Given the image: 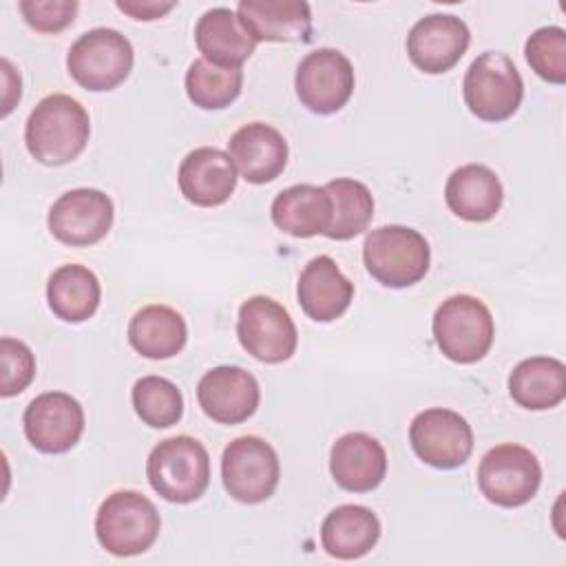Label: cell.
Listing matches in <instances>:
<instances>
[{"mask_svg":"<svg viewBox=\"0 0 566 566\" xmlns=\"http://www.w3.org/2000/svg\"><path fill=\"white\" fill-rule=\"evenodd\" d=\"M88 135L91 119L86 108L64 93L42 97L29 113L24 126L27 150L44 166L73 161L86 148Z\"/></svg>","mask_w":566,"mask_h":566,"instance_id":"6da1fadb","label":"cell"},{"mask_svg":"<svg viewBox=\"0 0 566 566\" xmlns=\"http://www.w3.org/2000/svg\"><path fill=\"white\" fill-rule=\"evenodd\" d=\"M146 478L164 500L175 504L195 502L210 484V455L192 436L166 438L148 453Z\"/></svg>","mask_w":566,"mask_h":566,"instance_id":"7a4b0ae2","label":"cell"},{"mask_svg":"<svg viewBox=\"0 0 566 566\" xmlns=\"http://www.w3.org/2000/svg\"><path fill=\"white\" fill-rule=\"evenodd\" d=\"M157 506L137 491H115L97 509L95 535L104 551L133 557L148 551L159 537Z\"/></svg>","mask_w":566,"mask_h":566,"instance_id":"3957f363","label":"cell"},{"mask_svg":"<svg viewBox=\"0 0 566 566\" xmlns=\"http://www.w3.org/2000/svg\"><path fill=\"white\" fill-rule=\"evenodd\" d=\"M438 349L453 363L471 365L482 360L495 336L491 310L471 294L444 298L431 321Z\"/></svg>","mask_w":566,"mask_h":566,"instance_id":"277c9868","label":"cell"},{"mask_svg":"<svg viewBox=\"0 0 566 566\" xmlns=\"http://www.w3.org/2000/svg\"><path fill=\"white\" fill-rule=\"evenodd\" d=\"M363 261L382 285L400 290L424 279L431 261L427 239L407 226H380L365 237Z\"/></svg>","mask_w":566,"mask_h":566,"instance_id":"5b68a950","label":"cell"},{"mask_svg":"<svg viewBox=\"0 0 566 566\" xmlns=\"http://www.w3.org/2000/svg\"><path fill=\"white\" fill-rule=\"evenodd\" d=\"M467 108L484 122H502L517 113L524 82L513 60L500 51L480 53L462 82Z\"/></svg>","mask_w":566,"mask_h":566,"instance_id":"8992f818","label":"cell"},{"mask_svg":"<svg viewBox=\"0 0 566 566\" xmlns=\"http://www.w3.org/2000/svg\"><path fill=\"white\" fill-rule=\"evenodd\" d=\"M135 53L126 35L115 29L97 27L82 33L69 49L66 69L86 91H113L133 71Z\"/></svg>","mask_w":566,"mask_h":566,"instance_id":"52a82bcc","label":"cell"},{"mask_svg":"<svg viewBox=\"0 0 566 566\" xmlns=\"http://www.w3.org/2000/svg\"><path fill=\"white\" fill-rule=\"evenodd\" d=\"M539 482V460L522 444H497L484 453L478 467V486L482 495L502 509H515L531 502Z\"/></svg>","mask_w":566,"mask_h":566,"instance_id":"ba28073f","label":"cell"},{"mask_svg":"<svg viewBox=\"0 0 566 566\" xmlns=\"http://www.w3.org/2000/svg\"><path fill=\"white\" fill-rule=\"evenodd\" d=\"M281 475L274 447L259 436L234 438L221 455V480L230 497L243 504L268 500Z\"/></svg>","mask_w":566,"mask_h":566,"instance_id":"9c48e42d","label":"cell"},{"mask_svg":"<svg viewBox=\"0 0 566 566\" xmlns=\"http://www.w3.org/2000/svg\"><path fill=\"white\" fill-rule=\"evenodd\" d=\"M237 336L252 358L268 365L290 360L298 343V332L290 312L274 298L261 294L241 303Z\"/></svg>","mask_w":566,"mask_h":566,"instance_id":"30bf717a","label":"cell"},{"mask_svg":"<svg viewBox=\"0 0 566 566\" xmlns=\"http://www.w3.org/2000/svg\"><path fill=\"white\" fill-rule=\"evenodd\" d=\"M354 66L336 49H316L307 53L294 75V88L301 104L316 115L340 111L354 93Z\"/></svg>","mask_w":566,"mask_h":566,"instance_id":"8fae6325","label":"cell"},{"mask_svg":"<svg viewBox=\"0 0 566 566\" xmlns=\"http://www.w3.org/2000/svg\"><path fill=\"white\" fill-rule=\"evenodd\" d=\"M409 442L424 464L433 469H455L464 464L473 451V431L458 411L431 407L411 420Z\"/></svg>","mask_w":566,"mask_h":566,"instance_id":"7c38bea8","label":"cell"},{"mask_svg":"<svg viewBox=\"0 0 566 566\" xmlns=\"http://www.w3.org/2000/svg\"><path fill=\"white\" fill-rule=\"evenodd\" d=\"M113 217L115 208L106 192L97 188H73L53 201L46 223L60 243L86 248L108 234Z\"/></svg>","mask_w":566,"mask_h":566,"instance_id":"4fadbf2b","label":"cell"},{"mask_svg":"<svg viewBox=\"0 0 566 566\" xmlns=\"http://www.w3.org/2000/svg\"><path fill=\"white\" fill-rule=\"evenodd\" d=\"M27 440L42 453L71 451L84 431L82 405L64 391L35 396L22 416Z\"/></svg>","mask_w":566,"mask_h":566,"instance_id":"5bb4252c","label":"cell"},{"mask_svg":"<svg viewBox=\"0 0 566 566\" xmlns=\"http://www.w3.org/2000/svg\"><path fill=\"white\" fill-rule=\"evenodd\" d=\"M471 44L467 22L453 13H431L420 18L407 35L411 64L429 75L451 71Z\"/></svg>","mask_w":566,"mask_h":566,"instance_id":"9a60e30c","label":"cell"},{"mask_svg":"<svg viewBox=\"0 0 566 566\" xmlns=\"http://www.w3.org/2000/svg\"><path fill=\"white\" fill-rule=\"evenodd\" d=\"M197 400L203 413L214 422L239 424L256 411L261 389L250 371L234 365H221L201 376Z\"/></svg>","mask_w":566,"mask_h":566,"instance_id":"2e32d148","label":"cell"},{"mask_svg":"<svg viewBox=\"0 0 566 566\" xmlns=\"http://www.w3.org/2000/svg\"><path fill=\"white\" fill-rule=\"evenodd\" d=\"M181 195L199 206V208H214L230 199L237 188V168L228 153L201 146L190 150L177 172Z\"/></svg>","mask_w":566,"mask_h":566,"instance_id":"e0dca14e","label":"cell"},{"mask_svg":"<svg viewBox=\"0 0 566 566\" xmlns=\"http://www.w3.org/2000/svg\"><path fill=\"white\" fill-rule=\"evenodd\" d=\"M228 155L248 184L274 181L287 164V142L270 124L250 122L234 130Z\"/></svg>","mask_w":566,"mask_h":566,"instance_id":"ac0fdd59","label":"cell"},{"mask_svg":"<svg viewBox=\"0 0 566 566\" xmlns=\"http://www.w3.org/2000/svg\"><path fill=\"white\" fill-rule=\"evenodd\" d=\"M296 296L301 310L316 323H332L343 316L354 298V283L340 272L336 261L318 254L303 268Z\"/></svg>","mask_w":566,"mask_h":566,"instance_id":"d6986e66","label":"cell"},{"mask_svg":"<svg viewBox=\"0 0 566 566\" xmlns=\"http://www.w3.org/2000/svg\"><path fill=\"white\" fill-rule=\"evenodd\" d=\"M334 482L352 493L374 491L387 473L385 447L365 431L340 436L329 451Z\"/></svg>","mask_w":566,"mask_h":566,"instance_id":"ffe728a7","label":"cell"},{"mask_svg":"<svg viewBox=\"0 0 566 566\" xmlns=\"http://www.w3.org/2000/svg\"><path fill=\"white\" fill-rule=\"evenodd\" d=\"M237 15L254 42H307L312 33L303 0H241Z\"/></svg>","mask_w":566,"mask_h":566,"instance_id":"44dd1931","label":"cell"},{"mask_svg":"<svg viewBox=\"0 0 566 566\" xmlns=\"http://www.w3.org/2000/svg\"><path fill=\"white\" fill-rule=\"evenodd\" d=\"M502 181L484 164H464L455 168L444 186V201L449 210L473 223L493 219L502 208Z\"/></svg>","mask_w":566,"mask_h":566,"instance_id":"7402d4cb","label":"cell"},{"mask_svg":"<svg viewBox=\"0 0 566 566\" xmlns=\"http://www.w3.org/2000/svg\"><path fill=\"white\" fill-rule=\"evenodd\" d=\"M380 539L378 515L360 504H340L327 513L321 526V544L336 559H358Z\"/></svg>","mask_w":566,"mask_h":566,"instance_id":"603a6c76","label":"cell"},{"mask_svg":"<svg viewBox=\"0 0 566 566\" xmlns=\"http://www.w3.org/2000/svg\"><path fill=\"white\" fill-rule=\"evenodd\" d=\"M195 42L203 60L219 66H241L256 46L252 35L243 29L237 11L228 7L208 9L197 20Z\"/></svg>","mask_w":566,"mask_h":566,"instance_id":"cb8c5ba5","label":"cell"},{"mask_svg":"<svg viewBox=\"0 0 566 566\" xmlns=\"http://www.w3.org/2000/svg\"><path fill=\"white\" fill-rule=\"evenodd\" d=\"M270 214L279 230L298 239H307L314 234H325L329 228L332 199L325 188L296 184L274 197Z\"/></svg>","mask_w":566,"mask_h":566,"instance_id":"d4e9b609","label":"cell"},{"mask_svg":"<svg viewBox=\"0 0 566 566\" xmlns=\"http://www.w3.org/2000/svg\"><path fill=\"white\" fill-rule=\"evenodd\" d=\"M511 398L531 411L557 407L566 398V367L551 356H531L517 363L509 376Z\"/></svg>","mask_w":566,"mask_h":566,"instance_id":"484cf974","label":"cell"},{"mask_svg":"<svg viewBox=\"0 0 566 566\" xmlns=\"http://www.w3.org/2000/svg\"><path fill=\"white\" fill-rule=\"evenodd\" d=\"M188 338L184 316L168 305H146L128 323L130 347L153 360L177 356Z\"/></svg>","mask_w":566,"mask_h":566,"instance_id":"4316f807","label":"cell"},{"mask_svg":"<svg viewBox=\"0 0 566 566\" xmlns=\"http://www.w3.org/2000/svg\"><path fill=\"white\" fill-rule=\"evenodd\" d=\"M102 287L93 270L80 263L60 265L46 283V301L51 312L66 323L91 318L99 305Z\"/></svg>","mask_w":566,"mask_h":566,"instance_id":"83f0119b","label":"cell"},{"mask_svg":"<svg viewBox=\"0 0 566 566\" xmlns=\"http://www.w3.org/2000/svg\"><path fill=\"white\" fill-rule=\"evenodd\" d=\"M332 199V221L325 230L327 239L347 241L367 230L374 217V197L363 181L338 177L323 186Z\"/></svg>","mask_w":566,"mask_h":566,"instance_id":"f1b7e54d","label":"cell"},{"mask_svg":"<svg viewBox=\"0 0 566 566\" xmlns=\"http://www.w3.org/2000/svg\"><path fill=\"white\" fill-rule=\"evenodd\" d=\"M243 86L241 66H219L203 57L195 60L186 71L188 99L206 111L230 106Z\"/></svg>","mask_w":566,"mask_h":566,"instance_id":"f546056e","label":"cell"},{"mask_svg":"<svg viewBox=\"0 0 566 566\" xmlns=\"http://www.w3.org/2000/svg\"><path fill=\"white\" fill-rule=\"evenodd\" d=\"M130 400L135 413L153 429H166L179 422L184 396L177 385L164 376H144L133 385Z\"/></svg>","mask_w":566,"mask_h":566,"instance_id":"4dcf8cb0","label":"cell"},{"mask_svg":"<svg viewBox=\"0 0 566 566\" xmlns=\"http://www.w3.org/2000/svg\"><path fill=\"white\" fill-rule=\"evenodd\" d=\"M531 69L551 84L566 82V31L562 27H542L524 44Z\"/></svg>","mask_w":566,"mask_h":566,"instance_id":"1f68e13d","label":"cell"},{"mask_svg":"<svg viewBox=\"0 0 566 566\" xmlns=\"http://www.w3.org/2000/svg\"><path fill=\"white\" fill-rule=\"evenodd\" d=\"M0 367H2L0 396L11 398L24 391L35 376L33 352L22 340L4 336L0 340Z\"/></svg>","mask_w":566,"mask_h":566,"instance_id":"d6a6232c","label":"cell"},{"mask_svg":"<svg viewBox=\"0 0 566 566\" xmlns=\"http://www.w3.org/2000/svg\"><path fill=\"white\" fill-rule=\"evenodd\" d=\"M20 13L24 22L40 33H57L73 24L80 2L75 0H22Z\"/></svg>","mask_w":566,"mask_h":566,"instance_id":"836d02e7","label":"cell"},{"mask_svg":"<svg viewBox=\"0 0 566 566\" xmlns=\"http://www.w3.org/2000/svg\"><path fill=\"white\" fill-rule=\"evenodd\" d=\"M119 11L128 13L135 20H157L170 9H175V2H139V0H117L115 2Z\"/></svg>","mask_w":566,"mask_h":566,"instance_id":"e575fe53","label":"cell"}]
</instances>
